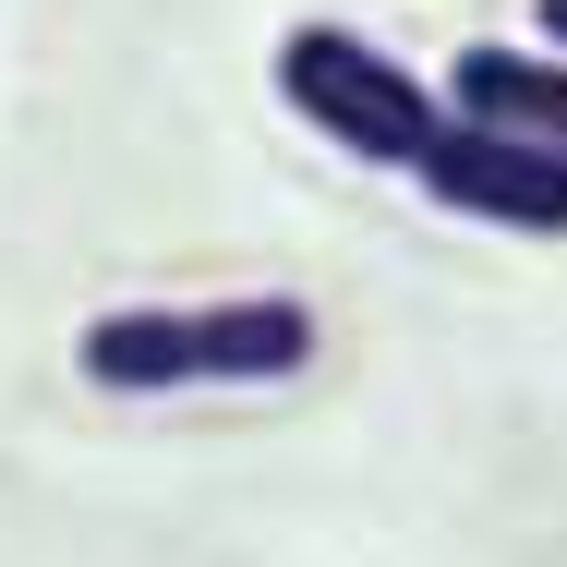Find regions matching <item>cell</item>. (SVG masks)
Masks as SVG:
<instances>
[{"instance_id":"cell-1","label":"cell","mask_w":567,"mask_h":567,"mask_svg":"<svg viewBox=\"0 0 567 567\" xmlns=\"http://www.w3.org/2000/svg\"><path fill=\"white\" fill-rule=\"evenodd\" d=\"M85 386L110 399H169V386H278L315 362V302L290 290H218V302H133V315H97L85 339Z\"/></svg>"},{"instance_id":"cell-2","label":"cell","mask_w":567,"mask_h":567,"mask_svg":"<svg viewBox=\"0 0 567 567\" xmlns=\"http://www.w3.org/2000/svg\"><path fill=\"white\" fill-rule=\"evenodd\" d=\"M278 97L315 121L339 157H362V169H411V157L435 145V121H447V97H435L399 49L350 37V24H290V37H278Z\"/></svg>"},{"instance_id":"cell-3","label":"cell","mask_w":567,"mask_h":567,"mask_svg":"<svg viewBox=\"0 0 567 567\" xmlns=\"http://www.w3.org/2000/svg\"><path fill=\"white\" fill-rule=\"evenodd\" d=\"M411 182L458 206L483 229H532V241H567V157L532 145V133H495V121H435V145L411 157Z\"/></svg>"},{"instance_id":"cell-4","label":"cell","mask_w":567,"mask_h":567,"mask_svg":"<svg viewBox=\"0 0 567 567\" xmlns=\"http://www.w3.org/2000/svg\"><path fill=\"white\" fill-rule=\"evenodd\" d=\"M458 121H495V133H532V145H556L567 157V49H507V37H483V49H458L447 85H435Z\"/></svg>"},{"instance_id":"cell-5","label":"cell","mask_w":567,"mask_h":567,"mask_svg":"<svg viewBox=\"0 0 567 567\" xmlns=\"http://www.w3.org/2000/svg\"><path fill=\"white\" fill-rule=\"evenodd\" d=\"M532 24H544V49H567V0H532Z\"/></svg>"}]
</instances>
